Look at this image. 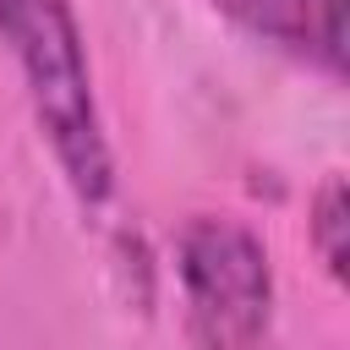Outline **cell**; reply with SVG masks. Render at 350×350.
<instances>
[{
    "label": "cell",
    "instance_id": "7a4b0ae2",
    "mask_svg": "<svg viewBox=\"0 0 350 350\" xmlns=\"http://www.w3.org/2000/svg\"><path fill=\"white\" fill-rule=\"evenodd\" d=\"M186 323L202 350H257L273 323V268L241 219L197 213L175 235Z\"/></svg>",
    "mask_w": 350,
    "mask_h": 350
},
{
    "label": "cell",
    "instance_id": "6da1fadb",
    "mask_svg": "<svg viewBox=\"0 0 350 350\" xmlns=\"http://www.w3.org/2000/svg\"><path fill=\"white\" fill-rule=\"evenodd\" d=\"M0 44L11 49L38 131L82 208H104L115 191V159L104 142L82 33L71 0H0Z\"/></svg>",
    "mask_w": 350,
    "mask_h": 350
},
{
    "label": "cell",
    "instance_id": "277c9868",
    "mask_svg": "<svg viewBox=\"0 0 350 350\" xmlns=\"http://www.w3.org/2000/svg\"><path fill=\"white\" fill-rule=\"evenodd\" d=\"M345 180L334 175L323 191H317V208H312V241H317V257L334 279H345Z\"/></svg>",
    "mask_w": 350,
    "mask_h": 350
},
{
    "label": "cell",
    "instance_id": "3957f363",
    "mask_svg": "<svg viewBox=\"0 0 350 350\" xmlns=\"http://www.w3.org/2000/svg\"><path fill=\"white\" fill-rule=\"evenodd\" d=\"M235 16L252 38L284 49L290 60L323 71L328 82L345 77V0H213Z\"/></svg>",
    "mask_w": 350,
    "mask_h": 350
}]
</instances>
